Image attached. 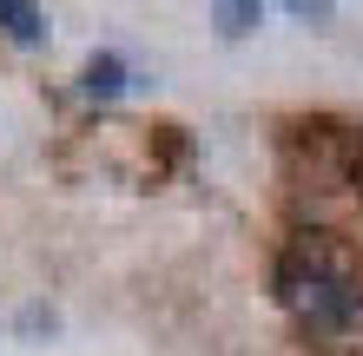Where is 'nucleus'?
<instances>
[{"instance_id":"obj_2","label":"nucleus","mask_w":363,"mask_h":356,"mask_svg":"<svg viewBox=\"0 0 363 356\" xmlns=\"http://www.w3.org/2000/svg\"><path fill=\"white\" fill-rule=\"evenodd\" d=\"M125 86H133V73H125L119 53H93L86 67H79V93L86 99H119Z\"/></svg>"},{"instance_id":"obj_3","label":"nucleus","mask_w":363,"mask_h":356,"mask_svg":"<svg viewBox=\"0 0 363 356\" xmlns=\"http://www.w3.org/2000/svg\"><path fill=\"white\" fill-rule=\"evenodd\" d=\"M0 33H7L13 47H40V40H47V13L27 7V0H0Z\"/></svg>"},{"instance_id":"obj_5","label":"nucleus","mask_w":363,"mask_h":356,"mask_svg":"<svg viewBox=\"0 0 363 356\" xmlns=\"http://www.w3.org/2000/svg\"><path fill=\"white\" fill-rule=\"evenodd\" d=\"M13 330H20V337H40V330H47V337H53V330H60V317H53L47 304H27V310H20V317H13Z\"/></svg>"},{"instance_id":"obj_4","label":"nucleus","mask_w":363,"mask_h":356,"mask_svg":"<svg viewBox=\"0 0 363 356\" xmlns=\"http://www.w3.org/2000/svg\"><path fill=\"white\" fill-rule=\"evenodd\" d=\"M211 20H218L225 40H245V33L264 20V7H258V0H218V7H211Z\"/></svg>"},{"instance_id":"obj_1","label":"nucleus","mask_w":363,"mask_h":356,"mask_svg":"<svg viewBox=\"0 0 363 356\" xmlns=\"http://www.w3.org/2000/svg\"><path fill=\"white\" fill-rule=\"evenodd\" d=\"M277 297L291 304V317L311 330V337H344L363 317V284L344 264H330L324 244H291L284 264H277Z\"/></svg>"}]
</instances>
